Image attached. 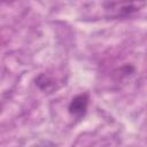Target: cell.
I'll return each mask as SVG.
<instances>
[{"label":"cell","mask_w":147,"mask_h":147,"mask_svg":"<svg viewBox=\"0 0 147 147\" xmlns=\"http://www.w3.org/2000/svg\"><path fill=\"white\" fill-rule=\"evenodd\" d=\"M88 102H90V95L87 93L77 94L71 99L69 103V107H68L69 114L76 118H82L87 111Z\"/></svg>","instance_id":"7a4b0ae2"},{"label":"cell","mask_w":147,"mask_h":147,"mask_svg":"<svg viewBox=\"0 0 147 147\" xmlns=\"http://www.w3.org/2000/svg\"><path fill=\"white\" fill-rule=\"evenodd\" d=\"M36 85L44 92H52L54 88H56V82L54 78H52L47 74H40L34 79Z\"/></svg>","instance_id":"3957f363"},{"label":"cell","mask_w":147,"mask_h":147,"mask_svg":"<svg viewBox=\"0 0 147 147\" xmlns=\"http://www.w3.org/2000/svg\"><path fill=\"white\" fill-rule=\"evenodd\" d=\"M146 2L140 1H119V2H103V9L106 17L108 18H124L131 16L136 11H139Z\"/></svg>","instance_id":"6da1fadb"}]
</instances>
